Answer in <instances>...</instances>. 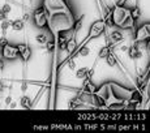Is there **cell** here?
I'll list each match as a JSON object with an SVG mask.
<instances>
[{"mask_svg": "<svg viewBox=\"0 0 150 133\" xmlns=\"http://www.w3.org/2000/svg\"><path fill=\"white\" fill-rule=\"evenodd\" d=\"M33 21L35 24L37 28L45 29L48 25V11H46V8L41 5L37 9H34L33 12Z\"/></svg>", "mask_w": 150, "mask_h": 133, "instance_id": "cell-1", "label": "cell"}, {"mask_svg": "<svg viewBox=\"0 0 150 133\" xmlns=\"http://www.w3.org/2000/svg\"><path fill=\"white\" fill-rule=\"evenodd\" d=\"M129 17V8H125L122 5H115L112 9V21H114V26H122L127 18Z\"/></svg>", "mask_w": 150, "mask_h": 133, "instance_id": "cell-2", "label": "cell"}, {"mask_svg": "<svg viewBox=\"0 0 150 133\" xmlns=\"http://www.w3.org/2000/svg\"><path fill=\"white\" fill-rule=\"evenodd\" d=\"M105 29H106V25H105V22H103V20H97V21H94L93 24H91L88 38L93 39V38H96V37H99L100 34L105 31Z\"/></svg>", "mask_w": 150, "mask_h": 133, "instance_id": "cell-3", "label": "cell"}, {"mask_svg": "<svg viewBox=\"0 0 150 133\" xmlns=\"http://www.w3.org/2000/svg\"><path fill=\"white\" fill-rule=\"evenodd\" d=\"M1 56L7 60H14L18 56V51H17V47L13 45H5L1 47Z\"/></svg>", "mask_w": 150, "mask_h": 133, "instance_id": "cell-4", "label": "cell"}, {"mask_svg": "<svg viewBox=\"0 0 150 133\" xmlns=\"http://www.w3.org/2000/svg\"><path fill=\"white\" fill-rule=\"evenodd\" d=\"M149 37H150V24L149 22H145L140 28H137L136 34H134V39L137 42H142V40L148 39Z\"/></svg>", "mask_w": 150, "mask_h": 133, "instance_id": "cell-5", "label": "cell"}, {"mask_svg": "<svg viewBox=\"0 0 150 133\" xmlns=\"http://www.w3.org/2000/svg\"><path fill=\"white\" fill-rule=\"evenodd\" d=\"M16 47H17V51H18V55L21 56V59L24 62H29V59L31 57V48L28 45H25V43H20Z\"/></svg>", "mask_w": 150, "mask_h": 133, "instance_id": "cell-6", "label": "cell"}, {"mask_svg": "<svg viewBox=\"0 0 150 133\" xmlns=\"http://www.w3.org/2000/svg\"><path fill=\"white\" fill-rule=\"evenodd\" d=\"M82 90H83V93L96 94L98 91V88H97V85H94L90 80H85L83 81V85H82Z\"/></svg>", "mask_w": 150, "mask_h": 133, "instance_id": "cell-7", "label": "cell"}, {"mask_svg": "<svg viewBox=\"0 0 150 133\" xmlns=\"http://www.w3.org/2000/svg\"><path fill=\"white\" fill-rule=\"evenodd\" d=\"M127 50H128V55H129V57H131V59H138V57L142 56V52L138 50L137 45H133L132 47L127 48Z\"/></svg>", "mask_w": 150, "mask_h": 133, "instance_id": "cell-8", "label": "cell"}, {"mask_svg": "<svg viewBox=\"0 0 150 133\" xmlns=\"http://www.w3.org/2000/svg\"><path fill=\"white\" fill-rule=\"evenodd\" d=\"M123 39H124V35L120 31H114V33H111V35H110V43H111V45L120 43Z\"/></svg>", "mask_w": 150, "mask_h": 133, "instance_id": "cell-9", "label": "cell"}, {"mask_svg": "<svg viewBox=\"0 0 150 133\" xmlns=\"http://www.w3.org/2000/svg\"><path fill=\"white\" fill-rule=\"evenodd\" d=\"M76 48H79V47H77L76 38H74V35H73L71 39L67 40V48H65V50H67L69 54H73L74 51H76Z\"/></svg>", "mask_w": 150, "mask_h": 133, "instance_id": "cell-10", "label": "cell"}, {"mask_svg": "<svg viewBox=\"0 0 150 133\" xmlns=\"http://www.w3.org/2000/svg\"><path fill=\"white\" fill-rule=\"evenodd\" d=\"M141 100H142V93H141L140 90H134L133 93H132L131 98H129V102H131L132 105H136V103H140Z\"/></svg>", "mask_w": 150, "mask_h": 133, "instance_id": "cell-11", "label": "cell"}, {"mask_svg": "<svg viewBox=\"0 0 150 133\" xmlns=\"http://www.w3.org/2000/svg\"><path fill=\"white\" fill-rule=\"evenodd\" d=\"M141 14H142V12H141V9H140V7H133V8H131L129 9V16H131V18H133L134 21H137L138 18L141 17Z\"/></svg>", "mask_w": 150, "mask_h": 133, "instance_id": "cell-12", "label": "cell"}, {"mask_svg": "<svg viewBox=\"0 0 150 133\" xmlns=\"http://www.w3.org/2000/svg\"><path fill=\"white\" fill-rule=\"evenodd\" d=\"M24 26H25V22L22 21V20H13L12 25H11V28L16 31H21L22 29H24Z\"/></svg>", "mask_w": 150, "mask_h": 133, "instance_id": "cell-13", "label": "cell"}, {"mask_svg": "<svg viewBox=\"0 0 150 133\" xmlns=\"http://www.w3.org/2000/svg\"><path fill=\"white\" fill-rule=\"evenodd\" d=\"M83 17H85V16H81L79 20H76V22L73 24V26L71 28V30L73 31V35L77 33V31H79V29H81V26H82V21H83Z\"/></svg>", "mask_w": 150, "mask_h": 133, "instance_id": "cell-14", "label": "cell"}, {"mask_svg": "<svg viewBox=\"0 0 150 133\" xmlns=\"http://www.w3.org/2000/svg\"><path fill=\"white\" fill-rule=\"evenodd\" d=\"M20 105H21L24 108H30L31 107V99L26 95H24V97H21V99H20Z\"/></svg>", "mask_w": 150, "mask_h": 133, "instance_id": "cell-15", "label": "cell"}, {"mask_svg": "<svg viewBox=\"0 0 150 133\" xmlns=\"http://www.w3.org/2000/svg\"><path fill=\"white\" fill-rule=\"evenodd\" d=\"M88 71H89V68H86V66L77 69L76 71V77L77 79H86V76H88Z\"/></svg>", "mask_w": 150, "mask_h": 133, "instance_id": "cell-16", "label": "cell"}, {"mask_svg": "<svg viewBox=\"0 0 150 133\" xmlns=\"http://www.w3.org/2000/svg\"><path fill=\"white\" fill-rule=\"evenodd\" d=\"M110 54H111V51H110V47H108V46H105V47H102L99 50V52H98V56H99L100 59H106V56H108Z\"/></svg>", "mask_w": 150, "mask_h": 133, "instance_id": "cell-17", "label": "cell"}, {"mask_svg": "<svg viewBox=\"0 0 150 133\" xmlns=\"http://www.w3.org/2000/svg\"><path fill=\"white\" fill-rule=\"evenodd\" d=\"M35 40H37V43H39V45H46V42L48 40V38L46 34H38V35L35 37Z\"/></svg>", "mask_w": 150, "mask_h": 133, "instance_id": "cell-18", "label": "cell"}, {"mask_svg": "<svg viewBox=\"0 0 150 133\" xmlns=\"http://www.w3.org/2000/svg\"><path fill=\"white\" fill-rule=\"evenodd\" d=\"M106 63L110 65V66H115L117 64V62H116V59H115V56L114 55H111L110 54L108 56H106Z\"/></svg>", "mask_w": 150, "mask_h": 133, "instance_id": "cell-19", "label": "cell"}, {"mask_svg": "<svg viewBox=\"0 0 150 133\" xmlns=\"http://www.w3.org/2000/svg\"><path fill=\"white\" fill-rule=\"evenodd\" d=\"M11 25H12V21H9V20L4 18V20H3V22H1V30L5 33V31H7L8 29L11 28Z\"/></svg>", "mask_w": 150, "mask_h": 133, "instance_id": "cell-20", "label": "cell"}, {"mask_svg": "<svg viewBox=\"0 0 150 133\" xmlns=\"http://www.w3.org/2000/svg\"><path fill=\"white\" fill-rule=\"evenodd\" d=\"M46 46H47V51L52 52V51L55 50V46H56V43H55V40H47V42H46Z\"/></svg>", "mask_w": 150, "mask_h": 133, "instance_id": "cell-21", "label": "cell"}, {"mask_svg": "<svg viewBox=\"0 0 150 133\" xmlns=\"http://www.w3.org/2000/svg\"><path fill=\"white\" fill-rule=\"evenodd\" d=\"M89 52H90V50H89L88 47H82V48H80V51H79V54L81 55V56H88Z\"/></svg>", "mask_w": 150, "mask_h": 133, "instance_id": "cell-22", "label": "cell"}, {"mask_svg": "<svg viewBox=\"0 0 150 133\" xmlns=\"http://www.w3.org/2000/svg\"><path fill=\"white\" fill-rule=\"evenodd\" d=\"M1 11H3V12H4L5 14H8V13H9V12H11V11H12V8H11V5H9V4H8V3H5V4H4V5H3Z\"/></svg>", "mask_w": 150, "mask_h": 133, "instance_id": "cell-23", "label": "cell"}, {"mask_svg": "<svg viewBox=\"0 0 150 133\" xmlns=\"http://www.w3.org/2000/svg\"><path fill=\"white\" fill-rule=\"evenodd\" d=\"M8 39L5 38V37H1V38H0V47H3V46H5V45H8Z\"/></svg>", "mask_w": 150, "mask_h": 133, "instance_id": "cell-24", "label": "cell"}, {"mask_svg": "<svg viewBox=\"0 0 150 133\" xmlns=\"http://www.w3.org/2000/svg\"><path fill=\"white\" fill-rule=\"evenodd\" d=\"M4 18H7V14H5L4 12H3L1 9H0V21H3Z\"/></svg>", "mask_w": 150, "mask_h": 133, "instance_id": "cell-25", "label": "cell"}, {"mask_svg": "<svg viewBox=\"0 0 150 133\" xmlns=\"http://www.w3.org/2000/svg\"><path fill=\"white\" fill-rule=\"evenodd\" d=\"M29 18H30V14L29 13H24V18H22V21H29Z\"/></svg>", "mask_w": 150, "mask_h": 133, "instance_id": "cell-26", "label": "cell"}, {"mask_svg": "<svg viewBox=\"0 0 150 133\" xmlns=\"http://www.w3.org/2000/svg\"><path fill=\"white\" fill-rule=\"evenodd\" d=\"M11 100H12V98H11V97H7V99H5V103H7V105H9Z\"/></svg>", "mask_w": 150, "mask_h": 133, "instance_id": "cell-27", "label": "cell"}, {"mask_svg": "<svg viewBox=\"0 0 150 133\" xmlns=\"http://www.w3.org/2000/svg\"><path fill=\"white\" fill-rule=\"evenodd\" d=\"M1 69H4V63H3V60L0 59V71H1Z\"/></svg>", "mask_w": 150, "mask_h": 133, "instance_id": "cell-28", "label": "cell"}, {"mask_svg": "<svg viewBox=\"0 0 150 133\" xmlns=\"http://www.w3.org/2000/svg\"><path fill=\"white\" fill-rule=\"evenodd\" d=\"M3 89H4V85H3V82H1V81H0V93H1V91H3Z\"/></svg>", "mask_w": 150, "mask_h": 133, "instance_id": "cell-29", "label": "cell"}, {"mask_svg": "<svg viewBox=\"0 0 150 133\" xmlns=\"http://www.w3.org/2000/svg\"><path fill=\"white\" fill-rule=\"evenodd\" d=\"M16 107H17L16 103H12V105H11V108H16Z\"/></svg>", "mask_w": 150, "mask_h": 133, "instance_id": "cell-30", "label": "cell"}, {"mask_svg": "<svg viewBox=\"0 0 150 133\" xmlns=\"http://www.w3.org/2000/svg\"><path fill=\"white\" fill-rule=\"evenodd\" d=\"M69 66H71V68H74V63H73V62H71V64H69Z\"/></svg>", "mask_w": 150, "mask_h": 133, "instance_id": "cell-31", "label": "cell"}]
</instances>
